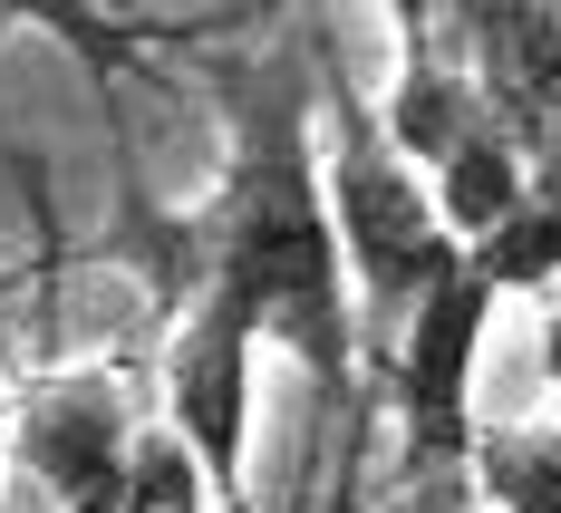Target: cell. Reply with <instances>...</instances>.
Instances as JSON below:
<instances>
[{"mask_svg":"<svg viewBox=\"0 0 561 513\" xmlns=\"http://www.w3.org/2000/svg\"><path fill=\"white\" fill-rule=\"evenodd\" d=\"M232 107V156L214 174V194L194 214L165 224V252H156V282L174 300H224L252 320V340L280 349L330 426H348L358 407V290H348V262H339V224L330 194H320V78H300L290 58H262V68H232L224 78Z\"/></svg>","mask_w":561,"mask_h":513,"instance_id":"obj_1","label":"cell"},{"mask_svg":"<svg viewBox=\"0 0 561 513\" xmlns=\"http://www.w3.org/2000/svg\"><path fill=\"white\" fill-rule=\"evenodd\" d=\"M320 194H330L339 262H348V290H358V340L368 330L397 340V320L465 262V242L436 224L426 174L378 136V107L339 68H320Z\"/></svg>","mask_w":561,"mask_h":513,"instance_id":"obj_2","label":"cell"},{"mask_svg":"<svg viewBox=\"0 0 561 513\" xmlns=\"http://www.w3.org/2000/svg\"><path fill=\"white\" fill-rule=\"evenodd\" d=\"M136 398L116 368H49L10 398V475L49 513H126Z\"/></svg>","mask_w":561,"mask_h":513,"instance_id":"obj_3","label":"cell"},{"mask_svg":"<svg viewBox=\"0 0 561 513\" xmlns=\"http://www.w3.org/2000/svg\"><path fill=\"white\" fill-rule=\"evenodd\" d=\"M252 368H262L252 320L224 310V300H184V320L165 340V417L156 426L204 465V485H214L224 513H252V485H242V456H252Z\"/></svg>","mask_w":561,"mask_h":513,"instance_id":"obj_4","label":"cell"},{"mask_svg":"<svg viewBox=\"0 0 561 513\" xmlns=\"http://www.w3.org/2000/svg\"><path fill=\"white\" fill-rule=\"evenodd\" d=\"M494 330V290L455 262L388 340V378H397V417H407V456L416 465H465L474 456V358Z\"/></svg>","mask_w":561,"mask_h":513,"instance_id":"obj_5","label":"cell"},{"mask_svg":"<svg viewBox=\"0 0 561 513\" xmlns=\"http://www.w3.org/2000/svg\"><path fill=\"white\" fill-rule=\"evenodd\" d=\"M388 30H397V78H388V98H368V107H378V136H388L407 166L436 174L455 146H465L474 126H494V116H484L474 78H465V49H455L446 10H397Z\"/></svg>","mask_w":561,"mask_h":513,"instance_id":"obj_6","label":"cell"},{"mask_svg":"<svg viewBox=\"0 0 561 513\" xmlns=\"http://www.w3.org/2000/svg\"><path fill=\"white\" fill-rule=\"evenodd\" d=\"M426 194H436V224H446L455 242H484V232H494L513 204L533 194V166L513 156L504 126H474V136L446 156V166L426 174Z\"/></svg>","mask_w":561,"mask_h":513,"instance_id":"obj_7","label":"cell"},{"mask_svg":"<svg viewBox=\"0 0 561 513\" xmlns=\"http://www.w3.org/2000/svg\"><path fill=\"white\" fill-rule=\"evenodd\" d=\"M465 272L494 290V300H513V290L552 300V290H561V194L533 184V194H523L484 242H465Z\"/></svg>","mask_w":561,"mask_h":513,"instance_id":"obj_8","label":"cell"},{"mask_svg":"<svg viewBox=\"0 0 561 513\" xmlns=\"http://www.w3.org/2000/svg\"><path fill=\"white\" fill-rule=\"evenodd\" d=\"M465 465L494 513H561V426H474Z\"/></svg>","mask_w":561,"mask_h":513,"instance_id":"obj_9","label":"cell"},{"mask_svg":"<svg viewBox=\"0 0 561 513\" xmlns=\"http://www.w3.org/2000/svg\"><path fill=\"white\" fill-rule=\"evenodd\" d=\"M533 184L561 194V107H552V126H542V146H533Z\"/></svg>","mask_w":561,"mask_h":513,"instance_id":"obj_10","label":"cell"},{"mask_svg":"<svg viewBox=\"0 0 561 513\" xmlns=\"http://www.w3.org/2000/svg\"><path fill=\"white\" fill-rule=\"evenodd\" d=\"M0 513H49V504H39V494H30V485L10 475V485H0Z\"/></svg>","mask_w":561,"mask_h":513,"instance_id":"obj_11","label":"cell"}]
</instances>
